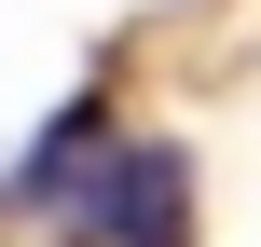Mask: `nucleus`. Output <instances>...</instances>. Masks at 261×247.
Segmentation results:
<instances>
[{"label": "nucleus", "mask_w": 261, "mask_h": 247, "mask_svg": "<svg viewBox=\"0 0 261 247\" xmlns=\"http://www.w3.org/2000/svg\"><path fill=\"white\" fill-rule=\"evenodd\" d=\"M83 234L96 247H193V165L165 138H110V165L83 179Z\"/></svg>", "instance_id": "obj_1"}]
</instances>
